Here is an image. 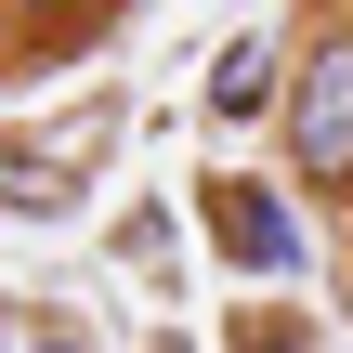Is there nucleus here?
I'll list each match as a JSON object with an SVG mask.
<instances>
[{
    "label": "nucleus",
    "mask_w": 353,
    "mask_h": 353,
    "mask_svg": "<svg viewBox=\"0 0 353 353\" xmlns=\"http://www.w3.org/2000/svg\"><path fill=\"white\" fill-rule=\"evenodd\" d=\"M144 353H196V341H183V327H157V341H144Z\"/></svg>",
    "instance_id": "6e6552de"
},
{
    "label": "nucleus",
    "mask_w": 353,
    "mask_h": 353,
    "mask_svg": "<svg viewBox=\"0 0 353 353\" xmlns=\"http://www.w3.org/2000/svg\"><path fill=\"white\" fill-rule=\"evenodd\" d=\"M0 210H26V223L79 210V157H52V144H13V131H0Z\"/></svg>",
    "instance_id": "20e7f679"
},
{
    "label": "nucleus",
    "mask_w": 353,
    "mask_h": 353,
    "mask_svg": "<svg viewBox=\"0 0 353 353\" xmlns=\"http://www.w3.org/2000/svg\"><path fill=\"white\" fill-rule=\"evenodd\" d=\"M13 353H92V327H79V314H26V327H13Z\"/></svg>",
    "instance_id": "0eeeda50"
},
{
    "label": "nucleus",
    "mask_w": 353,
    "mask_h": 353,
    "mask_svg": "<svg viewBox=\"0 0 353 353\" xmlns=\"http://www.w3.org/2000/svg\"><path fill=\"white\" fill-rule=\"evenodd\" d=\"M275 183L301 210H341L353 223V13H301L288 118H275Z\"/></svg>",
    "instance_id": "f257e3e1"
},
{
    "label": "nucleus",
    "mask_w": 353,
    "mask_h": 353,
    "mask_svg": "<svg viewBox=\"0 0 353 353\" xmlns=\"http://www.w3.org/2000/svg\"><path fill=\"white\" fill-rule=\"evenodd\" d=\"M0 353H13V327H0Z\"/></svg>",
    "instance_id": "1a4fd4ad"
},
{
    "label": "nucleus",
    "mask_w": 353,
    "mask_h": 353,
    "mask_svg": "<svg viewBox=\"0 0 353 353\" xmlns=\"http://www.w3.org/2000/svg\"><path fill=\"white\" fill-rule=\"evenodd\" d=\"M92 26H118V13H26V0H0V79L52 65V39H92Z\"/></svg>",
    "instance_id": "39448f33"
},
{
    "label": "nucleus",
    "mask_w": 353,
    "mask_h": 353,
    "mask_svg": "<svg viewBox=\"0 0 353 353\" xmlns=\"http://www.w3.org/2000/svg\"><path fill=\"white\" fill-rule=\"evenodd\" d=\"M223 353H314V314H288V301H249V314L223 327Z\"/></svg>",
    "instance_id": "423d86ee"
},
{
    "label": "nucleus",
    "mask_w": 353,
    "mask_h": 353,
    "mask_svg": "<svg viewBox=\"0 0 353 353\" xmlns=\"http://www.w3.org/2000/svg\"><path fill=\"white\" fill-rule=\"evenodd\" d=\"M196 236H210V262L249 275V288H288V275L314 262V223H301V196H288L275 170H196Z\"/></svg>",
    "instance_id": "f03ea898"
},
{
    "label": "nucleus",
    "mask_w": 353,
    "mask_h": 353,
    "mask_svg": "<svg viewBox=\"0 0 353 353\" xmlns=\"http://www.w3.org/2000/svg\"><path fill=\"white\" fill-rule=\"evenodd\" d=\"M288 52H301V13L223 26L210 65H196V118H210V131H275V118H288Z\"/></svg>",
    "instance_id": "7ed1b4c3"
},
{
    "label": "nucleus",
    "mask_w": 353,
    "mask_h": 353,
    "mask_svg": "<svg viewBox=\"0 0 353 353\" xmlns=\"http://www.w3.org/2000/svg\"><path fill=\"white\" fill-rule=\"evenodd\" d=\"M341 249H353V223H341Z\"/></svg>",
    "instance_id": "9d476101"
}]
</instances>
